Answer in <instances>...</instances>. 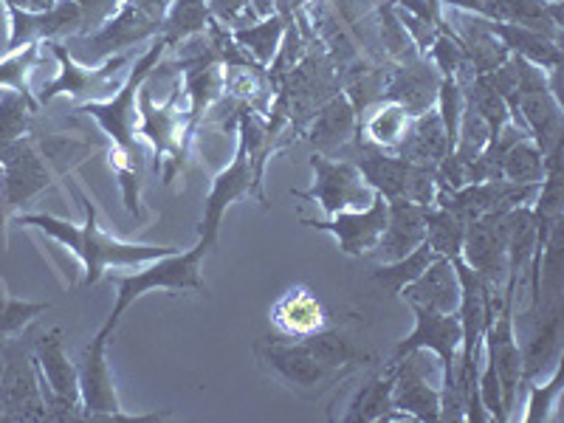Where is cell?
I'll return each mask as SVG.
<instances>
[{"label":"cell","mask_w":564,"mask_h":423,"mask_svg":"<svg viewBox=\"0 0 564 423\" xmlns=\"http://www.w3.org/2000/svg\"><path fill=\"white\" fill-rule=\"evenodd\" d=\"M430 3H435V7H441V0H430Z\"/></svg>","instance_id":"f907efd6"},{"label":"cell","mask_w":564,"mask_h":423,"mask_svg":"<svg viewBox=\"0 0 564 423\" xmlns=\"http://www.w3.org/2000/svg\"><path fill=\"white\" fill-rule=\"evenodd\" d=\"M545 175V155L533 144V139H520L508 148L500 164V178L513 184H539Z\"/></svg>","instance_id":"74e56055"},{"label":"cell","mask_w":564,"mask_h":423,"mask_svg":"<svg viewBox=\"0 0 564 423\" xmlns=\"http://www.w3.org/2000/svg\"><path fill=\"white\" fill-rule=\"evenodd\" d=\"M254 195V173H251L249 153H246L243 141L238 139V150L231 155L229 167L220 170L212 178L209 195L204 200V212H200L198 224V246L212 251L220 240V226H224V215L231 204Z\"/></svg>","instance_id":"2e32d148"},{"label":"cell","mask_w":564,"mask_h":423,"mask_svg":"<svg viewBox=\"0 0 564 423\" xmlns=\"http://www.w3.org/2000/svg\"><path fill=\"white\" fill-rule=\"evenodd\" d=\"M37 110L40 105L34 99L23 97L18 90H3V97H0V150L29 135L32 116Z\"/></svg>","instance_id":"ab89813d"},{"label":"cell","mask_w":564,"mask_h":423,"mask_svg":"<svg viewBox=\"0 0 564 423\" xmlns=\"http://www.w3.org/2000/svg\"><path fill=\"white\" fill-rule=\"evenodd\" d=\"M181 74H184V79H181V85H184V97L189 99V108H186V113H189V124L198 128L200 119L206 116V110L224 97V90H226L224 65L220 63L189 65V68H181Z\"/></svg>","instance_id":"4dcf8cb0"},{"label":"cell","mask_w":564,"mask_h":423,"mask_svg":"<svg viewBox=\"0 0 564 423\" xmlns=\"http://www.w3.org/2000/svg\"><path fill=\"white\" fill-rule=\"evenodd\" d=\"M300 341L308 347L311 352H314L322 365L336 367V370L352 372L356 367L370 365L372 361L370 352H365L361 347L352 345V341L347 339L341 330H330V327H325V330H319V334H314V336H305V339H300Z\"/></svg>","instance_id":"e575fe53"},{"label":"cell","mask_w":564,"mask_h":423,"mask_svg":"<svg viewBox=\"0 0 564 423\" xmlns=\"http://www.w3.org/2000/svg\"><path fill=\"white\" fill-rule=\"evenodd\" d=\"M415 327L412 334L404 336L390 350V361L401 359L412 350H430L437 361H441V381L449 379L455 372L457 361H460V322L457 314H437V311L421 308V305H410Z\"/></svg>","instance_id":"e0dca14e"},{"label":"cell","mask_w":564,"mask_h":423,"mask_svg":"<svg viewBox=\"0 0 564 423\" xmlns=\"http://www.w3.org/2000/svg\"><path fill=\"white\" fill-rule=\"evenodd\" d=\"M170 52V45L161 37L133 59L128 77H124L122 88L116 90L113 97L102 99V102H83L77 105V113L90 116L110 141V167L119 175V186H122L124 209L135 218H141V144H139V94L141 85L148 83V77L155 70V65L164 59Z\"/></svg>","instance_id":"6da1fadb"},{"label":"cell","mask_w":564,"mask_h":423,"mask_svg":"<svg viewBox=\"0 0 564 423\" xmlns=\"http://www.w3.org/2000/svg\"><path fill=\"white\" fill-rule=\"evenodd\" d=\"M3 3L14 9H29V0H3Z\"/></svg>","instance_id":"7dc6e473"},{"label":"cell","mask_w":564,"mask_h":423,"mask_svg":"<svg viewBox=\"0 0 564 423\" xmlns=\"http://www.w3.org/2000/svg\"><path fill=\"white\" fill-rule=\"evenodd\" d=\"M423 240H426V206L406 198L387 200V226L372 254H379L381 263H390L410 254Z\"/></svg>","instance_id":"d4e9b609"},{"label":"cell","mask_w":564,"mask_h":423,"mask_svg":"<svg viewBox=\"0 0 564 423\" xmlns=\"http://www.w3.org/2000/svg\"><path fill=\"white\" fill-rule=\"evenodd\" d=\"M9 9V52H18L23 45L48 43L59 37H77L85 32V14L74 0H54L43 12L34 9Z\"/></svg>","instance_id":"d6986e66"},{"label":"cell","mask_w":564,"mask_h":423,"mask_svg":"<svg viewBox=\"0 0 564 423\" xmlns=\"http://www.w3.org/2000/svg\"><path fill=\"white\" fill-rule=\"evenodd\" d=\"M300 224L330 235L341 254L367 257L376 251L387 226V198L376 193L367 209H347L330 218H300Z\"/></svg>","instance_id":"ac0fdd59"},{"label":"cell","mask_w":564,"mask_h":423,"mask_svg":"<svg viewBox=\"0 0 564 423\" xmlns=\"http://www.w3.org/2000/svg\"><path fill=\"white\" fill-rule=\"evenodd\" d=\"M7 45H9V9L7 3L0 0V57L7 54Z\"/></svg>","instance_id":"f6af8a7d"},{"label":"cell","mask_w":564,"mask_h":423,"mask_svg":"<svg viewBox=\"0 0 564 423\" xmlns=\"http://www.w3.org/2000/svg\"><path fill=\"white\" fill-rule=\"evenodd\" d=\"M449 153V139H446V128H443L437 108H430L423 110V113L412 116L410 130H406L404 141H401L395 150V155H401V159L412 161V164H423V167L432 170H435Z\"/></svg>","instance_id":"83f0119b"},{"label":"cell","mask_w":564,"mask_h":423,"mask_svg":"<svg viewBox=\"0 0 564 423\" xmlns=\"http://www.w3.org/2000/svg\"><path fill=\"white\" fill-rule=\"evenodd\" d=\"M359 133V110L350 102L345 90H336L334 97L322 102L316 113L311 116V124L305 128V141L319 155H334L356 141Z\"/></svg>","instance_id":"44dd1931"},{"label":"cell","mask_w":564,"mask_h":423,"mask_svg":"<svg viewBox=\"0 0 564 423\" xmlns=\"http://www.w3.org/2000/svg\"><path fill=\"white\" fill-rule=\"evenodd\" d=\"M212 23L206 0H170L164 23H161L159 37L170 45V52L178 48L184 40L204 34Z\"/></svg>","instance_id":"836d02e7"},{"label":"cell","mask_w":564,"mask_h":423,"mask_svg":"<svg viewBox=\"0 0 564 423\" xmlns=\"http://www.w3.org/2000/svg\"><path fill=\"white\" fill-rule=\"evenodd\" d=\"M74 3H77L85 14V32L97 29L99 23L108 20L110 14L116 12V7H119V0H74Z\"/></svg>","instance_id":"ee69618b"},{"label":"cell","mask_w":564,"mask_h":423,"mask_svg":"<svg viewBox=\"0 0 564 423\" xmlns=\"http://www.w3.org/2000/svg\"><path fill=\"white\" fill-rule=\"evenodd\" d=\"M356 167L361 170L367 184L381 195V198H406L421 206H432L437 198V178L435 170L412 164L395 153H387L379 148H361L356 159Z\"/></svg>","instance_id":"30bf717a"},{"label":"cell","mask_w":564,"mask_h":423,"mask_svg":"<svg viewBox=\"0 0 564 423\" xmlns=\"http://www.w3.org/2000/svg\"><path fill=\"white\" fill-rule=\"evenodd\" d=\"M108 327H99L94 339L85 345L83 359L77 361V376H79V401H83L85 421H124V423H141V421H164L173 412H150V415H128L122 410L119 392H116L113 372L108 365V341H110Z\"/></svg>","instance_id":"52a82bcc"},{"label":"cell","mask_w":564,"mask_h":423,"mask_svg":"<svg viewBox=\"0 0 564 423\" xmlns=\"http://www.w3.org/2000/svg\"><path fill=\"white\" fill-rule=\"evenodd\" d=\"M167 0H119L116 12L97 29L77 34L68 52L85 65H99L116 54L133 52L135 45L153 43L161 32Z\"/></svg>","instance_id":"3957f363"},{"label":"cell","mask_w":564,"mask_h":423,"mask_svg":"<svg viewBox=\"0 0 564 423\" xmlns=\"http://www.w3.org/2000/svg\"><path fill=\"white\" fill-rule=\"evenodd\" d=\"M437 88H441V74L432 68L426 57H415L410 63H398L390 70L381 99H392V102L404 105L410 116H417L435 108Z\"/></svg>","instance_id":"cb8c5ba5"},{"label":"cell","mask_w":564,"mask_h":423,"mask_svg":"<svg viewBox=\"0 0 564 423\" xmlns=\"http://www.w3.org/2000/svg\"><path fill=\"white\" fill-rule=\"evenodd\" d=\"M32 356L45 401V421H85L77 365L65 352L63 330L54 327L40 334L32 345Z\"/></svg>","instance_id":"ba28073f"},{"label":"cell","mask_w":564,"mask_h":423,"mask_svg":"<svg viewBox=\"0 0 564 423\" xmlns=\"http://www.w3.org/2000/svg\"><path fill=\"white\" fill-rule=\"evenodd\" d=\"M52 308L48 302L18 300V296H0V345L18 339L40 314Z\"/></svg>","instance_id":"7bdbcfd3"},{"label":"cell","mask_w":564,"mask_h":423,"mask_svg":"<svg viewBox=\"0 0 564 423\" xmlns=\"http://www.w3.org/2000/svg\"><path fill=\"white\" fill-rule=\"evenodd\" d=\"M426 350H412L395 361H387L392 370V417L435 423L441 421V381L432 384V376H441V361H423Z\"/></svg>","instance_id":"7c38bea8"},{"label":"cell","mask_w":564,"mask_h":423,"mask_svg":"<svg viewBox=\"0 0 564 423\" xmlns=\"http://www.w3.org/2000/svg\"><path fill=\"white\" fill-rule=\"evenodd\" d=\"M482 23H486L494 37L500 40L508 54L531 59L533 65L545 68L547 74H562V43L558 40L531 32L525 26H517V23H497V20L486 18H482Z\"/></svg>","instance_id":"4316f807"},{"label":"cell","mask_w":564,"mask_h":423,"mask_svg":"<svg viewBox=\"0 0 564 423\" xmlns=\"http://www.w3.org/2000/svg\"><path fill=\"white\" fill-rule=\"evenodd\" d=\"M564 359H558L553 365L551 381H531L525 384L528 390V406L525 415H522V423H547V421H558V398H562V387H564Z\"/></svg>","instance_id":"f35d334b"},{"label":"cell","mask_w":564,"mask_h":423,"mask_svg":"<svg viewBox=\"0 0 564 423\" xmlns=\"http://www.w3.org/2000/svg\"><path fill=\"white\" fill-rule=\"evenodd\" d=\"M0 372H3V361H0ZM0 421H3V392H0Z\"/></svg>","instance_id":"c3c4849f"},{"label":"cell","mask_w":564,"mask_h":423,"mask_svg":"<svg viewBox=\"0 0 564 423\" xmlns=\"http://www.w3.org/2000/svg\"><path fill=\"white\" fill-rule=\"evenodd\" d=\"M449 29L457 37V43L463 45V54H466L468 65H471L475 74H488V70H494L497 65H502L508 59V52L502 48L500 40L488 32L482 18H477V14L455 12V23Z\"/></svg>","instance_id":"f1b7e54d"},{"label":"cell","mask_w":564,"mask_h":423,"mask_svg":"<svg viewBox=\"0 0 564 423\" xmlns=\"http://www.w3.org/2000/svg\"><path fill=\"white\" fill-rule=\"evenodd\" d=\"M181 99H184V85H181V79L175 83L167 102L159 105H155L148 83L141 85L139 135L148 141L150 150H153L155 173H161L164 184H173L175 175L184 170L186 144H189V139H193L195 133V128L189 124V113L181 110Z\"/></svg>","instance_id":"8992f818"},{"label":"cell","mask_w":564,"mask_h":423,"mask_svg":"<svg viewBox=\"0 0 564 423\" xmlns=\"http://www.w3.org/2000/svg\"><path fill=\"white\" fill-rule=\"evenodd\" d=\"M311 170H314V181H311L308 189H294V198L319 204L325 218L347 209H367L376 198V189L367 184L361 170L356 167V161H336L330 155L314 153L311 155Z\"/></svg>","instance_id":"8fae6325"},{"label":"cell","mask_w":564,"mask_h":423,"mask_svg":"<svg viewBox=\"0 0 564 423\" xmlns=\"http://www.w3.org/2000/svg\"><path fill=\"white\" fill-rule=\"evenodd\" d=\"M463 238H466V224L457 218L455 212L443 209L437 204L426 206V243L435 254L455 260V257H460Z\"/></svg>","instance_id":"8d00e7d4"},{"label":"cell","mask_w":564,"mask_h":423,"mask_svg":"<svg viewBox=\"0 0 564 423\" xmlns=\"http://www.w3.org/2000/svg\"><path fill=\"white\" fill-rule=\"evenodd\" d=\"M460 88H463V99H466V105H471V108L482 116V122L491 128V133H497V130H502L508 122H511L508 102L486 83V79L480 77V74L468 79L466 85H460Z\"/></svg>","instance_id":"60d3db41"},{"label":"cell","mask_w":564,"mask_h":423,"mask_svg":"<svg viewBox=\"0 0 564 423\" xmlns=\"http://www.w3.org/2000/svg\"><path fill=\"white\" fill-rule=\"evenodd\" d=\"M52 57L57 59V77L52 83H45L43 88L34 94L40 108L52 105L54 99L68 97L74 102H102V99L113 97L116 90L122 88L124 77H128L130 65H133V52L116 54V57L105 59L99 65H85L79 63L74 54L68 52V45L59 40H48L43 43Z\"/></svg>","instance_id":"5b68a950"},{"label":"cell","mask_w":564,"mask_h":423,"mask_svg":"<svg viewBox=\"0 0 564 423\" xmlns=\"http://www.w3.org/2000/svg\"><path fill=\"white\" fill-rule=\"evenodd\" d=\"M547 3H564V0H547Z\"/></svg>","instance_id":"816d5d0a"},{"label":"cell","mask_w":564,"mask_h":423,"mask_svg":"<svg viewBox=\"0 0 564 423\" xmlns=\"http://www.w3.org/2000/svg\"><path fill=\"white\" fill-rule=\"evenodd\" d=\"M285 23H289V20L282 18V14H271V18L254 20L249 26L231 29V40H235L257 65L269 68V65L274 63L276 52H280L282 37H285Z\"/></svg>","instance_id":"d6a6232c"},{"label":"cell","mask_w":564,"mask_h":423,"mask_svg":"<svg viewBox=\"0 0 564 423\" xmlns=\"http://www.w3.org/2000/svg\"><path fill=\"white\" fill-rule=\"evenodd\" d=\"M435 257L437 254L430 249V243L423 240V243L417 246V249H412L410 254L398 257V260H390V263H381L379 269L372 271L370 280L376 282L379 289H384L387 294L398 296L401 291L406 289V285H410L412 280H415V276H421V271L426 269V265H430Z\"/></svg>","instance_id":"d590c367"},{"label":"cell","mask_w":564,"mask_h":423,"mask_svg":"<svg viewBox=\"0 0 564 423\" xmlns=\"http://www.w3.org/2000/svg\"><path fill=\"white\" fill-rule=\"evenodd\" d=\"M517 128L533 139L542 155L564 144L562 102L551 88L531 90L517 97Z\"/></svg>","instance_id":"603a6c76"},{"label":"cell","mask_w":564,"mask_h":423,"mask_svg":"<svg viewBox=\"0 0 564 423\" xmlns=\"http://www.w3.org/2000/svg\"><path fill=\"white\" fill-rule=\"evenodd\" d=\"M508 212H488L466 224L460 249L463 263L497 294H502L508 276Z\"/></svg>","instance_id":"5bb4252c"},{"label":"cell","mask_w":564,"mask_h":423,"mask_svg":"<svg viewBox=\"0 0 564 423\" xmlns=\"http://www.w3.org/2000/svg\"><path fill=\"white\" fill-rule=\"evenodd\" d=\"M533 322L522 347V392L525 384L539 381L547 367L562 359V300L542 302L539 311L528 314Z\"/></svg>","instance_id":"ffe728a7"},{"label":"cell","mask_w":564,"mask_h":423,"mask_svg":"<svg viewBox=\"0 0 564 423\" xmlns=\"http://www.w3.org/2000/svg\"><path fill=\"white\" fill-rule=\"evenodd\" d=\"M398 296H404L406 305H421V308L437 311V314H455L460 305V276L449 257L437 254L421 276L406 285Z\"/></svg>","instance_id":"484cf974"},{"label":"cell","mask_w":564,"mask_h":423,"mask_svg":"<svg viewBox=\"0 0 564 423\" xmlns=\"http://www.w3.org/2000/svg\"><path fill=\"white\" fill-rule=\"evenodd\" d=\"M206 249L195 243L189 251H173L167 257L150 260L144 265H135L133 274H110L116 285V302L105 327L113 334L122 316L135 300H141L150 291H170V294H204V276H200V263H204Z\"/></svg>","instance_id":"277c9868"},{"label":"cell","mask_w":564,"mask_h":423,"mask_svg":"<svg viewBox=\"0 0 564 423\" xmlns=\"http://www.w3.org/2000/svg\"><path fill=\"white\" fill-rule=\"evenodd\" d=\"M0 392H3V421H45V401L40 392L37 367L32 347L0 345Z\"/></svg>","instance_id":"9a60e30c"},{"label":"cell","mask_w":564,"mask_h":423,"mask_svg":"<svg viewBox=\"0 0 564 423\" xmlns=\"http://www.w3.org/2000/svg\"><path fill=\"white\" fill-rule=\"evenodd\" d=\"M271 325L276 327L282 339H305V336H314L330 327V319H327L325 302L316 296L314 289L291 285L271 305Z\"/></svg>","instance_id":"7402d4cb"},{"label":"cell","mask_w":564,"mask_h":423,"mask_svg":"<svg viewBox=\"0 0 564 423\" xmlns=\"http://www.w3.org/2000/svg\"><path fill=\"white\" fill-rule=\"evenodd\" d=\"M54 0H29V9H34V12H43V9L52 7Z\"/></svg>","instance_id":"bcb514c9"},{"label":"cell","mask_w":564,"mask_h":423,"mask_svg":"<svg viewBox=\"0 0 564 423\" xmlns=\"http://www.w3.org/2000/svg\"><path fill=\"white\" fill-rule=\"evenodd\" d=\"M40 52H43V43L23 45L18 52H9L0 57V88L18 90L23 97L34 99V90L29 85V77H32L34 65L40 63ZM37 102V99H34Z\"/></svg>","instance_id":"b9f144b4"},{"label":"cell","mask_w":564,"mask_h":423,"mask_svg":"<svg viewBox=\"0 0 564 423\" xmlns=\"http://www.w3.org/2000/svg\"><path fill=\"white\" fill-rule=\"evenodd\" d=\"M410 122L412 116L404 105L392 102V99H379L367 110L365 119H359V133L356 135H365L370 148L395 153L398 144L404 141L406 130H410Z\"/></svg>","instance_id":"f546056e"},{"label":"cell","mask_w":564,"mask_h":423,"mask_svg":"<svg viewBox=\"0 0 564 423\" xmlns=\"http://www.w3.org/2000/svg\"><path fill=\"white\" fill-rule=\"evenodd\" d=\"M254 356L271 379L302 398H319L322 392L350 376L347 370L322 365L300 339L257 341Z\"/></svg>","instance_id":"9c48e42d"},{"label":"cell","mask_w":564,"mask_h":423,"mask_svg":"<svg viewBox=\"0 0 564 423\" xmlns=\"http://www.w3.org/2000/svg\"><path fill=\"white\" fill-rule=\"evenodd\" d=\"M308 0H294V7H296V14H302V7H305Z\"/></svg>","instance_id":"681fc988"},{"label":"cell","mask_w":564,"mask_h":423,"mask_svg":"<svg viewBox=\"0 0 564 423\" xmlns=\"http://www.w3.org/2000/svg\"><path fill=\"white\" fill-rule=\"evenodd\" d=\"M392 417V370L384 365V370L376 372L361 390L352 395L350 406L341 415V423H379Z\"/></svg>","instance_id":"1f68e13d"},{"label":"cell","mask_w":564,"mask_h":423,"mask_svg":"<svg viewBox=\"0 0 564 423\" xmlns=\"http://www.w3.org/2000/svg\"><path fill=\"white\" fill-rule=\"evenodd\" d=\"M513 302L517 296L502 294L500 311L488 322L486 336H482V356L494 365V372L500 379L502 404H506L508 421L520 404L522 395V347L517 339V316H513Z\"/></svg>","instance_id":"4fadbf2b"},{"label":"cell","mask_w":564,"mask_h":423,"mask_svg":"<svg viewBox=\"0 0 564 423\" xmlns=\"http://www.w3.org/2000/svg\"><path fill=\"white\" fill-rule=\"evenodd\" d=\"M167 3H170V0H167Z\"/></svg>","instance_id":"f5cc1de1"},{"label":"cell","mask_w":564,"mask_h":423,"mask_svg":"<svg viewBox=\"0 0 564 423\" xmlns=\"http://www.w3.org/2000/svg\"><path fill=\"white\" fill-rule=\"evenodd\" d=\"M70 193H74L77 204L83 206V224H70V220L48 215V212H26V215L18 212L14 220L20 226H32V229L43 231V235L57 240L59 246H65L70 254L77 257L79 263H83V289L105 280L108 269H135V265H144L150 260H159V257L178 251L175 246L130 243V240L113 238L110 231L99 226L97 206L83 193V186L70 181Z\"/></svg>","instance_id":"7a4b0ae2"}]
</instances>
